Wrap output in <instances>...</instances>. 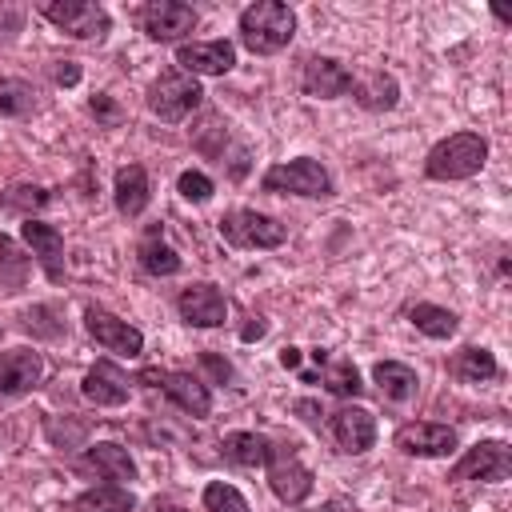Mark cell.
<instances>
[{
    "instance_id": "cell-1",
    "label": "cell",
    "mask_w": 512,
    "mask_h": 512,
    "mask_svg": "<svg viewBox=\"0 0 512 512\" xmlns=\"http://www.w3.org/2000/svg\"><path fill=\"white\" fill-rule=\"evenodd\" d=\"M292 32H296V16L280 0H260V4H252V8L240 12V40L256 56L280 52L292 40Z\"/></svg>"
},
{
    "instance_id": "cell-2",
    "label": "cell",
    "mask_w": 512,
    "mask_h": 512,
    "mask_svg": "<svg viewBox=\"0 0 512 512\" xmlns=\"http://www.w3.org/2000/svg\"><path fill=\"white\" fill-rule=\"evenodd\" d=\"M488 160V144L484 136L476 132H456L448 140H440L432 152H428V176L432 180H464V176H476Z\"/></svg>"
},
{
    "instance_id": "cell-3",
    "label": "cell",
    "mask_w": 512,
    "mask_h": 512,
    "mask_svg": "<svg viewBox=\"0 0 512 512\" xmlns=\"http://www.w3.org/2000/svg\"><path fill=\"white\" fill-rule=\"evenodd\" d=\"M264 188L268 192H292V196H328L332 192V180L324 172L320 160H288V164H276L264 172Z\"/></svg>"
},
{
    "instance_id": "cell-4",
    "label": "cell",
    "mask_w": 512,
    "mask_h": 512,
    "mask_svg": "<svg viewBox=\"0 0 512 512\" xmlns=\"http://www.w3.org/2000/svg\"><path fill=\"white\" fill-rule=\"evenodd\" d=\"M220 236L236 248H276L284 240V224L256 208H236L220 220Z\"/></svg>"
},
{
    "instance_id": "cell-5",
    "label": "cell",
    "mask_w": 512,
    "mask_h": 512,
    "mask_svg": "<svg viewBox=\"0 0 512 512\" xmlns=\"http://www.w3.org/2000/svg\"><path fill=\"white\" fill-rule=\"evenodd\" d=\"M200 84L196 76L188 72H164L152 88H148V108L160 116V120H184L196 104H200Z\"/></svg>"
},
{
    "instance_id": "cell-6",
    "label": "cell",
    "mask_w": 512,
    "mask_h": 512,
    "mask_svg": "<svg viewBox=\"0 0 512 512\" xmlns=\"http://www.w3.org/2000/svg\"><path fill=\"white\" fill-rule=\"evenodd\" d=\"M40 12L76 40H92V36L100 40L108 32V12L88 0H48V4H40Z\"/></svg>"
},
{
    "instance_id": "cell-7",
    "label": "cell",
    "mask_w": 512,
    "mask_h": 512,
    "mask_svg": "<svg viewBox=\"0 0 512 512\" xmlns=\"http://www.w3.org/2000/svg\"><path fill=\"white\" fill-rule=\"evenodd\" d=\"M268 484L284 504H300L312 492V472L288 448H268Z\"/></svg>"
},
{
    "instance_id": "cell-8",
    "label": "cell",
    "mask_w": 512,
    "mask_h": 512,
    "mask_svg": "<svg viewBox=\"0 0 512 512\" xmlns=\"http://www.w3.org/2000/svg\"><path fill=\"white\" fill-rule=\"evenodd\" d=\"M84 320H88V332H92L108 352L140 356L144 336H140V328H132L128 320H120V316H112V312H104V308H88V312H84Z\"/></svg>"
},
{
    "instance_id": "cell-9",
    "label": "cell",
    "mask_w": 512,
    "mask_h": 512,
    "mask_svg": "<svg viewBox=\"0 0 512 512\" xmlns=\"http://www.w3.org/2000/svg\"><path fill=\"white\" fill-rule=\"evenodd\" d=\"M176 60L184 64L188 76H224L236 64V48L228 40H196V44H180Z\"/></svg>"
},
{
    "instance_id": "cell-10",
    "label": "cell",
    "mask_w": 512,
    "mask_h": 512,
    "mask_svg": "<svg viewBox=\"0 0 512 512\" xmlns=\"http://www.w3.org/2000/svg\"><path fill=\"white\" fill-rule=\"evenodd\" d=\"M512 472V452L500 440H484L468 448V456L456 464V480H504Z\"/></svg>"
},
{
    "instance_id": "cell-11",
    "label": "cell",
    "mask_w": 512,
    "mask_h": 512,
    "mask_svg": "<svg viewBox=\"0 0 512 512\" xmlns=\"http://www.w3.org/2000/svg\"><path fill=\"white\" fill-rule=\"evenodd\" d=\"M44 376V360L32 348H12L0 356V396H20L32 392Z\"/></svg>"
},
{
    "instance_id": "cell-12",
    "label": "cell",
    "mask_w": 512,
    "mask_h": 512,
    "mask_svg": "<svg viewBox=\"0 0 512 512\" xmlns=\"http://www.w3.org/2000/svg\"><path fill=\"white\" fill-rule=\"evenodd\" d=\"M396 448L408 452V456H448L456 448V432L448 424H404L396 432Z\"/></svg>"
},
{
    "instance_id": "cell-13",
    "label": "cell",
    "mask_w": 512,
    "mask_h": 512,
    "mask_svg": "<svg viewBox=\"0 0 512 512\" xmlns=\"http://www.w3.org/2000/svg\"><path fill=\"white\" fill-rule=\"evenodd\" d=\"M192 28H196V12L180 0H156L144 8V32L152 40H180Z\"/></svg>"
},
{
    "instance_id": "cell-14",
    "label": "cell",
    "mask_w": 512,
    "mask_h": 512,
    "mask_svg": "<svg viewBox=\"0 0 512 512\" xmlns=\"http://www.w3.org/2000/svg\"><path fill=\"white\" fill-rule=\"evenodd\" d=\"M176 308H180V316H184L188 324H196V328H216V324H224V316H228V304H224V296L216 292V284H192V288H184L180 300H176Z\"/></svg>"
},
{
    "instance_id": "cell-15",
    "label": "cell",
    "mask_w": 512,
    "mask_h": 512,
    "mask_svg": "<svg viewBox=\"0 0 512 512\" xmlns=\"http://www.w3.org/2000/svg\"><path fill=\"white\" fill-rule=\"evenodd\" d=\"M300 84H304V92H308V96H316V100H332V96L352 92V72H348V68H340V64H336V60H328V56H316V60H308V64H304Z\"/></svg>"
},
{
    "instance_id": "cell-16",
    "label": "cell",
    "mask_w": 512,
    "mask_h": 512,
    "mask_svg": "<svg viewBox=\"0 0 512 512\" xmlns=\"http://www.w3.org/2000/svg\"><path fill=\"white\" fill-rule=\"evenodd\" d=\"M332 436H336V444L344 452H368L376 444V420H372L368 408H356V404L340 408L332 416Z\"/></svg>"
},
{
    "instance_id": "cell-17",
    "label": "cell",
    "mask_w": 512,
    "mask_h": 512,
    "mask_svg": "<svg viewBox=\"0 0 512 512\" xmlns=\"http://www.w3.org/2000/svg\"><path fill=\"white\" fill-rule=\"evenodd\" d=\"M84 396H88L92 404L116 408V404L128 400V376H124L112 360H100V364H92L88 376H84Z\"/></svg>"
},
{
    "instance_id": "cell-18",
    "label": "cell",
    "mask_w": 512,
    "mask_h": 512,
    "mask_svg": "<svg viewBox=\"0 0 512 512\" xmlns=\"http://www.w3.org/2000/svg\"><path fill=\"white\" fill-rule=\"evenodd\" d=\"M148 380H160L164 392H168L184 412H192V416H204V412L212 408L208 388H204L192 372H148Z\"/></svg>"
},
{
    "instance_id": "cell-19",
    "label": "cell",
    "mask_w": 512,
    "mask_h": 512,
    "mask_svg": "<svg viewBox=\"0 0 512 512\" xmlns=\"http://www.w3.org/2000/svg\"><path fill=\"white\" fill-rule=\"evenodd\" d=\"M20 236H24V244L32 248V256L44 264V272L56 280V276H60V256H64V240H60V232H56L52 224L28 220V224L20 228Z\"/></svg>"
},
{
    "instance_id": "cell-20",
    "label": "cell",
    "mask_w": 512,
    "mask_h": 512,
    "mask_svg": "<svg viewBox=\"0 0 512 512\" xmlns=\"http://www.w3.org/2000/svg\"><path fill=\"white\" fill-rule=\"evenodd\" d=\"M116 208L124 216H140L148 208V176L140 164H128L116 172Z\"/></svg>"
},
{
    "instance_id": "cell-21",
    "label": "cell",
    "mask_w": 512,
    "mask_h": 512,
    "mask_svg": "<svg viewBox=\"0 0 512 512\" xmlns=\"http://www.w3.org/2000/svg\"><path fill=\"white\" fill-rule=\"evenodd\" d=\"M372 376H376V384H380V396H384V400H396V404L412 400V396H416V388H420L416 372H412L408 364H396V360L376 364V368H372Z\"/></svg>"
},
{
    "instance_id": "cell-22",
    "label": "cell",
    "mask_w": 512,
    "mask_h": 512,
    "mask_svg": "<svg viewBox=\"0 0 512 512\" xmlns=\"http://www.w3.org/2000/svg\"><path fill=\"white\" fill-rule=\"evenodd\" d=\"M88 460H92L112 484L136 480V464H132L128 448H120V444H96V448H88Z\"/></svg>"
},
{
    "instance_id": "cell-23",
    "label": "cell",
    "mask_w": 512,
    "mask_h": 512,
    "mask_svg": "<svg viewBox=\"0 0 512 512\" xmlns=\"http://www.w3.org/2000/svg\"><path fill=\"white\" fill-rule=\"evenodd\" d=\"M352 92H356V100H360L364 108H372V112H384V108L396 104V80L384 76V72H372V76L352 80Z\"/></svg>"
},
{
    "instance_id": "cell-24",
    "label": "cell",
    "mask_w": 512,
    "mask_h": 512,
    "mask_svg": "<svg viewBox=\"0 0 512 512\" xmlns=\"http://www.w3.org/2000/svg\"><path fill=\"white\" fill-rule=\"evenodd\" d=\"M224 456L236 460V464H244V468H256V464L268 460V440L256 436V432H232L224 440Z\"/></svg>"
},
{
    "instance_id": "cell-25",
    "label": "cell",
    "mask_w": 512,
    "mask_h": 512,
    "mask_svg": "<svg viewBox=\"0 0 512 512\" xmlns=\"http://www.w3.org/2000/svg\"><path fill=\"white\" fill-rule=\"evenodd\" d=\"M408 316H412V324H416L424 336H432V340H448V336L456 332V316H452L448 308H436V304H416Z\"/></svg>"
},
{
    "instance_id": "cell-26",
    "label": "cell",
    "mask_w": 512,
    "mask_h": 512,
    "mask_svg": "<svg viewBox=\"0 0 512 512\" xmlns=\"http://www.w3.org/2000/svg\"><path fill=\"white\" fill-rule=\"evenodd\" d=\"M132 504H136L132 492L120 484H100L80 496V508H96V512H132Z\"/></svg>"
},
{
    "instance_id": "cell-27",
    "label": "cell",
    "mask_w": 512,
    "mask_h": 512,
    "mask_svg": "<svg viewBox=\"0 0 512 512\" xmlns=\"http://www.w3.org/2000/svg\"><path fill=\"white\" fill-rule=\"evenodd\" d=\"M456 372H460L464 380H492V376H496V360H492L488 348H464V352L456 356Z\"/></svg>"
},
{
    "instance_id": "cell-28",
    "label": "cell",
    "mask_w": 512,
    "mask_h": 512,
    "mask_svg": "<svg viewBox=\"0 0 512 512\" xmlns=\"http://www.w3.org/2000/svg\"><path fill=\"white\" fill-rule=\"evenodd\" d=\"M204 512H248V500L232 484L216 480V484L204 488Z\"/></svg>"
},
{
    "instance_id": "cell-29",
    "label": "cell",
    "mask_w": 512,
    "mask_h": 512,
    "mask_svg": "<svg viewBox=\"0 0 512 512\" xmlns=\"http://www.w3.org/2000/svg\"><path fill=\"white\" fill-rule=\"evenodd\" d=\"M140 264H144L152 276H172V272L180 268V256H176L168 244H160V240H148V244L140 248Z\"/></svg>"
},
{
    "instance_id": "cell-30",
    "label": "cell",
    "mask_w": 512,
    "mask_h": 512,
    "mask_svg": "<svg viewBox=\"0 0 512 512\" xmlns=\"http://www.w3.org/2000/svg\"><path fill=\"white\" fill-rule=\"evenodd\" d=\"M24 272H28V260L16 256L12 240L0 236V288H8V292L20 288V284H24Z\"/></svg>"
},
{
    "instance_id": "cell-31",
    "label": "cell",
    "mask_w": 512,
    "mask_h": 512,
    "mask_svg": "<svg viewBox=\"0 0 512 512\" xmlns=\"http://www.w3.org/2000/svg\"><path fill=\"white\" fill-rule=\"evenodd\" d=\"M28 108H32V88L20 84V80H0V112L20 116V112H28Z\"/></svg>"
},
{
    "instance_id": "cell-32",
    "label": "cell",
    "mask_w": 512,
    "mask_h": 512,
    "mask_svg": "<svg viewBox=\"0 0 512 512\" xmlns=\"http://www.w3.org/2000/svg\"><path fill=\"white\" fill-rule=\"evenodd\" d=\"M328 388H332L336 396H360V376H356V368H352L348 360H336V364L328 368Z\"/></svg>"
},
{
    "instance_id": "cell-33",
    "label": "cell",
    "mask_w": 512,
    "mask_h": 512,
    "mask_svg": "<svg viewBox=\"0 0 512 512\" xmlns=\"http://www.w3.org/2000/svg\"><path fill=\"white\" fill-rule=\"evenodd\" d=\"M176 188H180L184 200H196V204H204L212 196V180L204 172H180V184Z\"/></svg>"
},
{
    "instance_id": "cell-34",
    "label": "cell",
    "mask_w": 512,
    "mask_h": 512,
    "mask_svg": "<svg viewBox=\"0 0 512 512\" xmlns=\"http://www.w3.org/2000/svg\"><path fill=\"white\" fill-rule=\"evenodd\" d=\"M92 112H100L104 120H116V108H112V104H108L104 96H96V100H92Z\"/></svg>"
},
{
    "instance_id": "cell-35",
    "label": "cell",
    "mask_w": 512,
    "mask_h": 512,
    "mask_svg": "<svg viewBox=\"0 0 512 512\" xmlns=\"http://www.w3.org/2000/svg\"><path fill=\"white\" fill-rule=\"evenodd\" d=\"M204 364H208V368H212V372H216V376H224V380H228V376H232V368H228V364H224V360H216V356H204Z\"/></svg>"
},
{
    "instance_id": "cell-36",
    "label": "cell",
    "mask_w": 512,
    "mask_h": 512,
    "mask_svg": "<svg viewBox=\"0 0 512 512\" xmlns=\"http://www.w3.org/2000/svg\"><path fill=\"white\" fill-rule=\"evenodd\" d=\"M76 76H80V72H76L72 64H68V68H56V80H60V84H76Z\"/></svg>"
},
{
    "instance_id": "cell-37",
    "label": "cell",
    "mask_w": 512,
    "mask_h": 512,
    "mask_svg": "<svg viewBox=\"0 0 512 512\" xmlns=\"http://www.w3.org/2000/svg\"><path fill=\"white\" fill-rule=\"evenodd\" d=\"M280 360H284V368H300V352H296V348H284Z\"/></svg>"
},
{
    "instance_id": "cell-38",
    "label": "cell",
    "mask_w": 512,
    "mask_h": 512,
    "mask_svg": "<svg viewBox=\"0 0 512 512\" xmlns=\"http://www.w3.org/2000/svg\"><path fill=\"white\" fill-rule=\"evenodd\" d=\"M144 512H172V508H164V504H160V500H152V504H148V508H144Z\"/></svg>"
}]
</instances>
